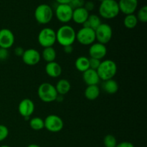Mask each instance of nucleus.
Wrapping results in <instances>:
<instances>
[{
  "mask_svg": "<svg viewBox=\"0 0 147 147\" xmlns=\"http://www.w3.org/2000/svg\"><path fill=\"white\" fill-rule=\"evenodd\" d=\"M56 32V42L63 47L73 45L76 40V32L73 27L63 24Z\"/></svg>",
  "mask_w": 147,
  "mask_h": 147,
  "instance_id": "nucleus-1",
  "label": "nucleus"
},
{
  "mask_svg": "<svg viewBox=\"0 0 147 147\" xmlns=\"http://www.w3.org/2000/svg\"><path fill=\"white\" fill-rule=\"evenodd\" d=\"M99 17L106 20H112L120 13L119 4L116 0H103L98 7Z\"/></svg>",
  "mask_w": 147,
  "mask_h": 147,
  "instance_id": "nucleus-2",
  "label": "nucleus"
},
{
  "mask_svg": "<svg viewBox=\"0 0 147 147\" xmlns=\"http://www.w3.org/2000/svg\"><path fill=\"white\" fill-rule=\"evenodd\" d=\"M117 65L115 61L107 59L101 61L96 71L100 80L106 81L110 79H113L117 73Z\"/></svg>",
  "mask_w": 147,
  "mask_h": 147,
  "instance_id": "nucleus-3",
  "label": "nucleus"
},
{
  "mask_svg": "<svg viewBox=\"0 0 147 147\" xmlns=\"http://www.w3.org/2000/svg\"><path fill=\"white\" fill-rule=\"evenodd\" d=\"M37 95L40 100L44 103H52L55 101L57 94L54 85L50 83H42L39 86Z\"/></svg>",
  "mask_w": 147,
  "mask_h": 147,
  "instance_id": "nucleus-4",
  "label": "nucleus"
},
{
  "mask_svg": "<svg viewBox=\"0 0 147 147\" xmlns=\"http://www.w3.org/2000/svg\"><path fill=\"white\" fill-rule=\"evenodd\" d=\"M34 15L37 23L40 24H47L53 20L54 12L49 4H41L36 7Z\"/></svg>",
  "mask_w": 147,
  "mask_h": 147,
  "instance_id": "nucleus-5",
  "label": "nucleus"
},
{
  "mask_svg": "<svg viewBox=\"0 0 147 147\" xmlns=\"http://www.w3.org/2000/svg\"><path fill=\"white\" fill-rule=\"evenodd\" d=\"M37 40L43 48L53 47L56 42L55 31L50 27H45L39 32Z\"/></svg>",
  "mask_w": 147,
  "mask_h": 147,
  "instance_id": "nucleus-6",
  "label": "nucleus"
},
{
  "mask_svg": "<svg viewBox=\"0 0 147 147\" xmlns=\"http://www.w3.org/2000/svg\"><path fill=\"white\" fill-rule=\"evenodd\" d=\"M44 126L45 129L51 133H58L63 130L64 122L57 115L50 114L44 119Z\"/></svg>",
  "mask_w": 147,
  "mask_h": 147,
  "instance_id": "nucleus-7",
  "label": "nucleus"
},
{
  "mask_svg": "<svg viewBox=\"0 0 147 147\" xmlns=\"http://www.w3.org/2000/svg\"><path fill=\"white\" fill-rule=\"evenodd\" d=\"M96 40L98 42L106 45L111 40L113 37V29L107 23H101L100 25L95 30Z\"/></svg>",
  "mask_w": 147,
  "mask_h": 147,
  "instance_id": "nucleus-8",
  "label": "nucleus"
},
{
  "mask_svg": "<svg viewBox=\"0 0 147 147\" xmlns=\"http://www.w3.org/2000/svg\"><path fill=\"white\" fill-rule=\"evenodd\" d=\"M76 40L82 45H91L96 42L95 30L83 27L76 32Z\"/></svg>",
  "mask_w": 147,
  "mask_h": 147,
  "instance_id": "nucleus-9",
  "label": "nucleus"
},
{
  "mask_svg": "<svg viewBox=\"0 0 147 147\" xmlns=\"http://www.w3.org/2000/svg\"><path fill=\"white\" fill-rule=\"evenodd\" d=\"M73 9L70 4H58L55 9V16L59 22L67 24L72 20Z\"/></svg>",
  "mask_w": 147,
  "mask_h": 147,
  "instance_id": "nucleus-10",
  "label": "nucleus"
},
{
  "mask_svg": "<svg viewBox=\"0 0 147 147\" xmlns=\"http://www.w3.org/2000/svg\"><path fill=\"white\" fill-rule=\"evenodd\" d=\"M34 109H35V106L34 102L30 98L22 99L18 105L19 113L26 121L30 120V117L34 113Z\"/></svg>",
  "mask_w": 147,
  "mask_h": 147,
  "instance_id": "nucleus-11",
  "label": "nucleus"
},
{
  "mask_svg": "<svg viewBox=\"0 0 147 147\" xmlns=\"http://www.w3.org/2000/svg\"><path fill=\"white\" fill-rule=\"evenodd\" d=\"M22 59L23 63L27 65L34 66L40 63L41 60V54L36 49L30 48L24 50Z\"/></svg>",
  "mask_w": 147,
  "mask_h": 147,
  "instance_id": "nucleus-12",
  "label": "nucleus"
},
{
  "mask_svg": "<svg viewBox=\"0 0 147 147\" xmlns=\"http://www.w3.org/2000/svg\"><path fill=\"white\" fill-rule=\"evenodd\" d=\"M15 42L14 34L9 29L2 28L0 30V47L9 49L14 45Z\"/></svg>",
  "mask_w": 147,
  "mask_h": 147,
  "instance_id": "nucleus-13",
  "label": "nucleus"
},
{
  "mask_svg": "<svg viewBox=\"0 0 147 147\" xmlns=\"http://www.w3.org/2000/svg\"><path fill=\"white\" fill-rule=\"evenodd\" d=\"M88 53L90 57L91 58L98 59V60H103L107 55V47L105 45L99 42H96L90 45L88 50Z\"/></svg>",
  "mask_w": 147,
  "mask_h": 147,
  "instance_id": "nucleus-14",
  "label": "nucleus"
},
{
  "mask_svg": "<svg viewBox=\"0 0 147 147\" xmlns=\"http://www.w3.org/2000/svg\"><path fill=\"white\" fill-rule=\"evenodd\" d=\"M120 12L125 15L134 14L139 5L138 0H119L118 1Z\"/></svg>",
  "mask_w": 147,
  "mask_h": 147,
  "instance_id": "nucleus-15",
  "label": "nucleus"
},
{
  "mask_svg": "<svg viewBox=\"0 0 147 147\" xmlns=\"http://www.w3.org/2000/svg\"><path fill=\"white\" fill-rule=\"evenodd\" d=\"M83 80L87 86H94L98 84L100 79L96 70L89 68L83 73Z\"/></svg>",
  "mask_w": 147,
  "mask_h": 147,
  "instance_id": "nucleus-16",
  "label": "nucleus"
},
{
  "mask_svg": "<svg viewBox=\"0 0 147 147\" xmlns=\"http://www.w3.org/2000/svg\"><path fill=\"white\" fill-rule=\"evenodd\" d=\"M62 67L58 63L55 61L47 63L45 65V73L49 77L57 78L62 74Z\"/></svg>",
  "mask_w": 147,
  "mask_h": 147,
  "instance_id": "nucleus-17",
  "label": "nucleus"
},
{
  "mask_svg": "<svg viewBox=\"0 0 147 147\" xmlns=\"http://www.w3.org/2000/svg\"><path fill=\"white\" fill-rule=\"evenodd\" d=\"M89 15V12L84 7L78 8L73 9L72 20H73V22L78 24H83L88 20Z\"/></svg>",
  "mask_w": 147,
  "mask_h": 147,
  "instance_id": "nucleus-18",
  "label": "nucleus"
},
{
  "mask_svg": "<svg viewBox=\"0 0 147 147\" xmlns=\"http://www.w3.org/2000/svg\"><path fill=\"white\" fill-rule=\"evenodd\" d=\"M56 90L58 95L64 96L67 93H69V91L71 89V85L69 80L67 79H60L57 82L56 85L55 86Z\"/></svg>",
  "mask_w": 147,
  "mask_h": 147,
  "instance_id": "nucleus-19",
  "label": "nucleus"
},
{
  "mask_svg": "<svg viewBox=\"0 0 147 147\" xmlns=\"http://www.w3.org/2000/svg\"><path fill=\"white\" fill-rule=\"evenodd\" d=\"M100 90L98 85L88 86L84 91L85 97L89 100H94L100 96Z\"/></svg>",
  "mask_w": 147,
  "mask_h": 147,
  "instance_id": "nucleus-20",
  "label": "nucleus"
},
{
  "mask_svg": "<svg viewBox=\"0 0 147 147\" xmlns=\"http://www.w3.org/2000/svg\"><path fill=\"white\" fill-rule=\"evenodd\" d=\"M103 89L106 93L109 94H115L119 91V83L113 79L106 80V81H103Z\"/></svg>",
  "mask_w": 147,
  "mask_h": 147,
  "instance_id": "nucleus-21",
  "label": "nucleus"
},
{
  "mask_svg": "<svg viewBox=\"0 0 147 147\" xmlns=\"http://www.w3.org/2000/svg\"><path fill=\"white\" fill-rule=\"evenodd\" d=\"M102 23L101 19L97 14H90L88 16V18L86 20V22L83 24V27H88L93 30H96L100 24Z\"/></svg>",
  "mask_w": 147,
  "mask_h": 147,
  "instance_id": "nucleus-22",
  "label": "nucleus"
},
{
  "mask_svg": "<svg viewBox=\"0 0 147 147\" xmlns=\"http://www.w3.org/2000/svg\"><path fill=\"white\" fill-rule=\"evenodd\" d=\"M57 57V53L53 47H45L41 54V58H42L46 63H51L55 60Z\"/></svg>",
  "mask_w": 147,
  "mask_h": 147,
  "instance_id": "nucleus-23",
  "label": "nucleus"
},
{
  "mask_svg": "<svg viewBox=\"0 0 147 147\" xmlns=\"http://www.w3.org/2000/svg\"><path fill=\"white\" fill-rule=\"evenodd\" d=\"M75 67L76 70L81 73H84L90 68L89 67V58L86 56H80L75 62Z\"/></svg>",
  "mask_w": 147,
  "mask_h": 147,
  "instance_id": "nucleus-24",
  "label": "nucleus"
},
{
  "mask_svg": "<svg viewBox=\"0 0 147 147\" xmlns=\"http://www.w3.org/2000/svg\"><path fill=\"white\" fill-rule=\"evenodd\" d=\"M138 22H139V21L137 20V17L134 14L126 15L123 19V24L126 27V28L129 29V30L134 29L137 26Z\"/></svg>",
  "mask_w": 147,
  "mask_h": 147,
  "instance_id": "nucleus-25",
  "label": "nucleus"
},
{
  "mask_svg": "<svg viewBox=\"0 0 147 147\" xmlns=\"http://www.w3.org/2000/svg\"><path fill=\"white\" fill-rule=\"evenodd\" d=\"M30 128L34 131H40L44 129V119L40 117H33L29 122Z\"/></svg>",
  "mask_w": 147,
  "mask_h": 147,
  "instance_id": "nucleus-26",
  "label": "nucleus"
},
{
  "mask_svg": "<svg viewBox=\"0 0 147 147\" xmlns=\"http://www.w3.org/2000/svg\"><path fill=\"white\" fill-rule=\"evenodd\" d=\"M117 144L116 137L112 134L106 135L103 139V144L105 147H116Z\"/></svg>",
  "mask_w": 147,
  "mask_h": 147,
  "instance_id": "nucleus-27",
  "label": "nucleus"
},
{
  "mask_svg": "<svg viewBox=\"0 0 147 147\" xmlns=\"http://www.w3.org/2000/svg\"><path fill=\"white\" fill-rule=\"evenodd\" d=\"M136 17L139 22H141L146 23L147 22V7L146 5L143 6L139 9L138 11L137 14H136Z\"/></svg>",
  "mask_w": 147,
  "mask_h": 147,
  "instance_id": "nucleus-28",
  "label": "nucleus"
},
{
  "mask_svg": "<svg viewBox=\"0 0 147 147\" xmlns=\"http://www.w3.org/2000/svg\"><path fill=\"white\" fill-rule=\"evenodd\" d=\"M9 129L5 125L0 124V142L5 140L9 136Z\"/></svg>",
  "mask_w": 147,
  "mask_h": 147,
  "instance_id": "nucleus-29",
  "label": "nucleus"
},
{
  "mask_svg": "<svg viewBox=\"0 0 147 147\" xmlns=\"http://www.w3.org/2000/svg\"><path fill=\"white\" fill-rule=\"evenodd\" d=\"M100 63H101V60H100L91 58V57L89 58V67H90V69L97 70V69L98 68V67L100 66Z\"/></svg>",
  "mask_w": 147,
  "mask_h": 147,
  "instance_id": "nucleus-30",
  "label": "nucleus"
},
{
  "mask_svg": "<svg viewBox=\"0 0 147 147\" xmlns=\"http://www.w3.org/2000/svg\"><path fill=\"white\" fill-rule=\"evenodd\" d=\"M85 2H86L85 0H72L70 6L73 8V9H76L84 7Z\"/></svg>",
  "mask_w": 147,
  "mask_h": 147,
  "instance_id": "nucleus-31",
  "label": "nucleus"
},
{
  "mask_svg": "<svg viewBox=\"0 0 147 147\" xmlns=\"http://www.w3.org/2000/svg\"><path fill=\"white\" fill-rule=\"evenodd\" d=\"M9 56V53L8 50L0 47V61L6 60L8 58Z\"/></svg>",
  "mask_w": 147,
  "mask_h": 147,
  "instance_id": "nucleus-32",
  "label": "nucleus"
},
{
  "mask_svg": "<svg viewBox=\"0 0 147 147\" xmlns=\"http://www.w3.org/2000/svg\"><path fill=\"white\" fill-rule=\"evenodd\" d=\"M84 7V8L86 9L87 10L88 12H90V11H93V10L94 9L95 4H94V2L92 1H86V2H85V4H84V7Z\"/></svg>",
  "mask_w": 147,
  "mask_h": 147,
  "instance_id": "nucleus-33",
  "label": "nucleus"
},
{
  "mask_svg": "<svg viewBox=\"0 0 147 147\" xmlns=\"http://www.w3.org/2000/svg\"><path fill=\"white\" fill-rule=\"evenodd\" d=\"M116 147H135L134 145L130 142H122L117 144Z\"/></svg>",
  "mask_w": 147,
  "mask_h": 147,
  "instance_id": "nucleus-34",
  "label": "nucleus"
},
{
  "mask_svg": "<svg viewBox=\"0 0 147 147\" xmlns=\"http://www.w3.org/2000/svg\"><path fill=\"white\" fill-rule=\"evenodd\" d=\"M24 50L22 47H15L14 50V53L15 54V55H17V57H21L22 56L23 53H24Z\"/></svg>",
  "mask_w": 147,
  "mask_h": 147,
  "instance_id": "nucleus-35",
  "label": "nucleus"
},
{
  "mask_svg": "<svg viewBox=\"0 0 147 147\" xmlns=\"http://www.w3.org/2000/svg\"><path fill=\"white\" fill-rule=\"evenodd\" d=\"M64 48L65 53H67V54H70L73 52V45H69V46H65V47H63Z\"/></svg>",
  "mask_w": 147,
  "mask_h": 147,
  "instance_id": "nucleus-36",
  "label": "nucleus"
},
{
  "mask_svg": "<svg viewBox=\"0 0 147 147\" xmlns=\"http://www.w3.org/2000/svg\"><path fill=\"white\" fill-rule=\"evenodd\" d=\"M58 4H70L72 0H55Z\"/></svg>",
  "mask_w": 147,
  "mask_h": 147,
  "instance_id": "nucleus-37",
  "label": "nucleus"
},
{
  "mask_svg": "<svg viewBox=\"0 0 147 147\" xmlns=\"http://www.w3.org/2000/svg\"><path fill=\"white\" fill-rule=\"evenodd\" d=\"M27 147H41V146H39L38 144H31L28 145Z\"/></svg>",
  "mask_w": 147,
  "mask_h": 147,
  "instance_id": "nucleus-38",
  "label": "nucleus"
},
{
  "mask_svg": "<svg viewBox=\"0 0 147 147\" xmlns=\"http://www.w3.org/2000/svg\"><path fill=\"white\" fill-rule=\"evenodd\" d=\"M0 147H11V146H8V145H2V146H1Z\"/></svg>",
  "mask_w": 147,
  "mask_h": 147,
  "instance_id": "nucleus-39",
  "label": "nucleus"
},
{
  "mask_svg": "<svg viewBox=\"0 0 147 147\" xmlns=\"http://www.w3.org/2000/svg\"><path fill=\"white\" fill-rule=\"evenodd\" d=\"M98 1H100V2H101V1H103V0H98Z\"/></svg>",
  "mask_w": 147,
  "mask_h": 147,
  "instance_id": "nucleus-40",
  "label": "nucleus"
}]
</instances>
